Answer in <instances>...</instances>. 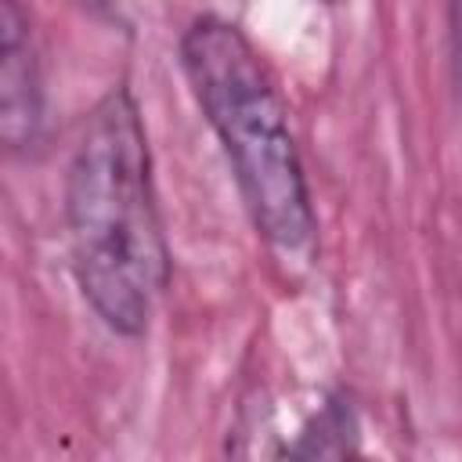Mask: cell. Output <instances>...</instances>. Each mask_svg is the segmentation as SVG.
Instances as JSON below:
<instances>
[{
  "instance_id": "obj_1",
  "label": "cell",
  "mask_w": 462,
  "mask_h": 462,
  "mask_svg": "<svg viewBox=\"0 0 462 462\" xmlns=\"http://www.w3.org/2000/svg\"><path fill=\"white\" fill-rule=\"evenodd\" d=\"M65 220L83 300L112 332L141 336L166 292L170 253L144 126L126 87H112L83 123L65 177Z\"/></svg>"
},
{
  "instance_id": "obj_2",
  "label": "cell",
  "mask_w": 462,
  "mask_h": 462,
  "mask_svg": "<svg viewBox=\"0 0 462 462\" xmlns=\"http://www.w3.org/2000/svg\"><path fill=\"white\" fill-rule=\"evenodd\" d=\"M180 65L199 108L217 130L242 202L260 238L300 256L314 245V209L289 130L285 101L278 97L253 43L220 18H195L180 40Z\"/></svg>"
},
{
  "instance_id": "obj_3",
  "label": "cell",
  "mask_w": 462,
  "mask_h": 462,
  "mask_svg": "<svg viewBox=\"0 0 462 462\" xmlns=\"http://www.w3.org/2000/svg\"><path fill=\"white\" fill-rule=\"evenodd\" d=\"M40 130V69L29 18L18 0L0 7V134L11 152L29 148Z\"/></svg>"
}]
</instances>
